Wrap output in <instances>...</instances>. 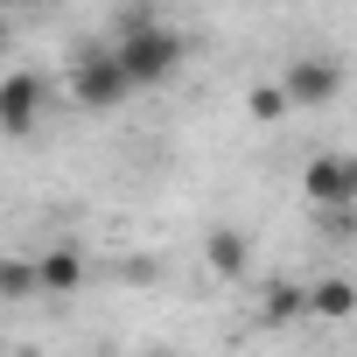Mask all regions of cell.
<instances>
[{
  "instance_id": "obj_1",
  "label": "cell",
  "mask_w": 357,
  "mask_h": 357,
  "mask_svg": "<svg viewBox=\"0 0 357 357\" xmlns=\"http://www.w3.org/2000/svg\"><path fill=\"white\" fill-rule=\"evenodd\" d=\"M112 50H119V63H126L133 91H154V84H168L175 70H183V56H190L183 29H168L161 15H140V22H119Z\"/></svg>"
},
{
  "instance_id": "obj_2",
  "label": "cell",
  "mask_w": 357,
  "mask_h": 357,
  "mask_svg": "<svg viewBox=\"0 0 357 357\" xmlns=\"http://www.w3.org/2000/svg\"><path fill=\"white\" fill-rule=\"evenodd\" d=\"M126 98H133V77H126L119 50H112V43L77 50V63H70V105H84V112H112V105H126Z\"/></svg>"
},
{
  "instance_id": "obj_3",
  "label": "cell",
  "mask_w": 357,
  "mask_h": 357,
  "mask_svg": "<svg viewBox=\"0 0 357 357\" xmlns=\"http://www.w3.org/2000/svg\"><path fill=\"white\" fill-rule=\"evenodd\" d=\"M280 84H287L294 105L315 112V105H336V98H343V63H336V56H294V63L280 70Z\"/></svg>"
},
{
  "instance_id": "obj_4",
  "label": "cell",
  "mask_w": 357,
  "mask_h": 357,
  "mask_svg": "<svg viewBox=\"0 0 357 357\" xmlns=\"http://www.w3.org/2000/svg\"><path fill=\"white\" fill-rule=\"evenodd\" d=\"M36 119H43V77L36 70L0 77V133L22 140V133H36Z\"/></svg>"
},
{
  "instance_id": "obj_5",
  "label": "cell",
  "mask_w": 357,
  "mask_h": 357,
  "mask_svg": "<svg viewBox=\"0 0 357 357\" xmlns=\"http://www.w3.org/2000/svg\"><path fill=\"white\" fill-rule=\"evenodd\" d=\"M301 197L315 211H350V154H315L301 168Z\"/></svg>"
},
{
  "instance_id": "obj_6",
  "label": "cell",
  "mask_w": 357,
  "mask_h": 357,
  "mask_svg": "<svg viewBox=\"0 0 357 357\" xmlns=\"http://www.w3.org/2000/svg\"><path fill=\"white\" fill-rule=\"evenodd\" d=\"M36 280H43V294H77L91 280V259L77 245H50V252H36Z\"/></svg>"
},
{
  "instance_id": "obj_7",
  "label": "cell",
  "mask_w": 357,
  "mask_h": 357,
  "mask_svg": "<svg viewBox=\"0 0 357 357\" xmlns=\"http://www.w3.org/2000/svg\"><path fill=\"white\" fill-rule=\"evenodd\" d=\"M204 266H211L218 280H245V273H252V238L231 231V225H218V231L204 238Z\"/></svg>"
},
{
  "instance_id": "obj_8",
  "label": "cell",
  "mask_w": 357,
  "mask_h": 357,
  "mask_svg": "<svg viewBox=\"0 0 357 357\" xmlns=\"http://www.w3.org/2000/svg\"><path fill=\"white\" fill-rule=\"evenodd\" d=\"M357 315V287L350 280H315L308 287V322H350Z\"/></svg>"
},
{
  "instance_id": "obj_9",
  "label": "cell",
  "mask_w": 357,
  "mask_h": 357,
  "mask_svg": "<svg viewBox=\"0 0 357 357\" xmlns=\"http://www.w3.org/2000/svg\"><path fill=\"white\" fill-rule=\"evenodd\" d=\"M308 315V287H266L259 294V329H294Z\"/></svg>"
},
{
  "instance_id": "obj_10",
  "label": "cell",
  "mask_w": 357,
  "mask_h": 357,
  "mask_svg": "<svg viewBox=\"0 0 357 357\" xmlns=\"http://www.w3.org/2000/svg\"><path fill=\"white\" fill-rule=\"evenodd\" d=\"M29 294H43V280H36V259H0V301H29Z\"/></svg>"
},
{
  "instance_id": "obj_11",
  "label": "cell",
  "mask_w": 357,
  "mask_h": 357,
  "mask_svg": "<svg viewBox=\"0 0 357 357\" xmlns=\"http://www.w3.org/2000/svg\"><path fill=\"white\" fill-rule=\"evenodd\" d=\"M245 112H252L259 126H273V119L294 112V98H287V84H252V91H245Z\"/></svg>"
},
{
  "instance_id": "obj_12",
  "label": "cell",
  "mask_w": 357,
  "mask_h": 357,
  "mask_svg": "<svg viewBox=\"0 0 357 357\" xmlns=\"http://www.w3.org/2000/svg\"><path fill=\"white\" fill-rule=\"evenodd\" d=\"M22 8H56V0H22Z\"/></svg>"
},
{
  "instance_id": "obj_13",
  "label": "cell",
  "mask_w": 357,
  "mask_h": 357,
  "mask_svg": "<svg viewBox=\"0 0 357 357\" xmlns=\"http://www.w3.org/2000/svg\"><path fill=\"white\" fill-rule=\"evenodd\" d=\"M0 50H8V22H0Z\"/></svg>"
}]
</instances>
